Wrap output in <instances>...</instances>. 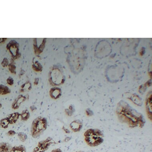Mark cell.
Returning a JSON list of instances; mask_svg holds the SVG:
<instances>
[{"label": "cell", "instance_id": "1", "mask_svg": "<svg viewBox=\"0 0 152 152\" xmlns=\"http://www.w3.org/2000/svg\"><path fill=\"white\" fill-rule=\"evenodd\" d=\"M116 112L119 120L126 124L130 128H143L145 124V120L142 114L137 111L124 101L119 102Z\"/></svg>", "mask_w": 152, "mask_h": 152}, {"label": "cell", "instance_id": "2", "mask_svg": "<svg viewBox=\"0 0 152 152\" xmlns=\"http://www.w3.org/2000/svg\"><path fill=\"white\" fill-rule=\"evenodd\" d=\"M86 143L91 147H97L104 141V135L99 129H90L84 133Z\"/></svg>", "mask_w": 152, "mask_h": 152}, {"label": "cell", "instance_id": "3", "mask_svg": "<svg viewBox=\"0 0 152 152\" xmlns=\"http://www.w3.org/2000/svg\"><path fill=\"white\" fill-rule=\"evenodd\" d=\"M48 122L46 118L38 116L34 119L31 127V134L34 139H37L40 136L47 130Z\"/></svg>", "mask_w": 152, "mask_h": 152}, {"label": "cell", "instance_id": "4", "mask_svg": "<svg viewBox=\"0 0 152 152\" xmlns=\"http://www.w3.org/2000/svg\"><path fill=\"white\" fill-rule=\"evenodd\" d=\"M56 143L51 137H48L45 140L40 141L37 146L34 149L32 152H45L49 149L52 145Z\"/></svg>", "mask_w": 152, "mask_h": 152}, {"label": "cell", "instance_id": "5", "mask_svg": "<svg viewBox=\"0 0 152 152\" xmlns=\"http://www.w3.org/2000/svg\"><path fill=\"white\" fill-rule=\"evenodd\" d=\"M63 76L59 71H53L50 74L49 81L53 86L61 85L63 83Z\"/></svg>", "mask_w": 152, "mask_h": 152}, {"label": "cell", "instance_id": "6", "mask_svg": "<svg viewBox=\"0 0 152 152\" xmlns=\"http://www.w3.org/2000/svg\"><path fill=\"white\" fill-rule=\"evenodd\" d=\"M27 98L25 96L20 95L18 96L12 103V108L13 110H17L20 108L21 104L26 101Z\"/></svg>", "mask_w": 152, "mask_h": 152}, {"label": "cell", "instance_id": "7", "mask_svg": "<svg viewBox=\"0 0 152 152\" xmlns=\"http://www.w3.org/2000/svg\"><path fill=\"white\" fill-rule=\"evenodd\" d=\"M83 127V122L79 120H75L73 121L70 124L71 130L74 132H80Z\"/></svg>", "mask_w": 152, "mask_h": 152}, {"label": "cell", "instance_id": "8", "mask_svg": "<svg viewBox=\"0 0 152 152\" xmlns=\"http://www.w3.org/2000/svg\"><path fill=\"white\" fill-rule=\"evenodd\" d=\"M61 90L60 88L53 87L50 91V96L51 98L54 100H57L61 96Z\"/></svg>", "mask_w": 152, "mask_h": 152}, {"label": "cell", "instance_id": "9", "mask_svg": "<svg viewBox=\"0 0 152 152\" xmlns=\"http://www.w3.org/2000/svg\"><path fill=\"white\" fill-rule=\"evenodd\" d=\"M152 95L149 96L146 99V109L149 118L152 120Z\"/></svg>", "mask_w": 152, "mask_h": 152}, {"label": "cell", "instance_id": "10", "mask_svg": "<svg viewBox=\"0 0 152 152\" xmlns=\"http://www.w3.org/2000/svg\"><path fill=\"white\" fill-rule=\"evenodd\" d=\"M20 117V114L18 112H15L10 114L7 117L9 120L10 124H16L19 118Z\"/></svg>", "mask_w": 152, "mask_h": 152}, {"label": "cell", "instance_id": "11", "mask_svg": "<svg viewBox=\"0 0 152 152\" xmlns=\"http://www.w3.org/2000/svg\"><path fill=\"white\" fill-rule=\"evenodd\" d=\"M11 145L8 143L1 142L0 143V152H10L11 150Z\"/></svg>", "mask_w": 152, "mask_h": 152}, {"label": "cell", "instance_id": "12", "mask_svg": "<svg viewBox=\"0 0 152 152\" xmlns=\"http://www.w3.org/2000/svg\"><path fill=\"white\" fill-rule=\"evenodd\" d=\"M30 114L28 110H23L20 114L21 120L23 121H27L30 119Z\"/></svg>", "mask_w": 152, "mask_h": 152}, {"label": "cell", "instance_id": "13", "mask_svg": "<svg viewBox=\"0 0 152 152\" xmlns=\"http://www.w3.org/2000/svg\"><path fill=\"white\" fill-rule=\"evenodd\" d=\"M10 152H26V149L23 145L15 146L12 147Z\"/></svg>", "mask_w": 152, "mask_h": 152}, {"label": "cell", "instance_id": "14", "mask_svg": "<svg viewBox=\"0 0 152 152\" xmlns=\"http://www.w3.org/2000/svg\"><path fill=\"white\" fill-rule=\"evenodd\" d=\"M9 124H10V122L8 117L2 119L0 120V126L2 128H7Z\"/></svg>", "mask_w": 152, "mask_h": 152}, {"label": "cell", "instance_id": "15", "mask_svg": "<svg viewBox=\"0 0 152 152\" xmlns=\"http://www.w3.org/2000/svg\"><path fill=\"white\" fill-rule=\"evenodd\" d=\"M11 93V90L7 86L0 85V95H6Z\"/></svg>", "mask_w": 152, "mask_h": 152}, {"label": "cell", "instance_id": "16", "mask_svg": "<svg viewBox=\"0 0 152 152\" xmlns=\"http://www.w3.org/2000/svg\"><path fill=\"white\" fill-rule=\"evenodd\" d=\"M18 137L22 142H25L28 139V135L25 133L20 132L18 133Z\"/></svg>", "mask_w": 152, "mask_h": 152}, {"label": "cell", "instance_id": "17", "mask_svg": "<svg viewBox=\"0 0 152 152\" xmlns=\"http://www.w3.org/2000/svg\"><path fill=\"white\" fill-rule=\"evenodd\" d=\"M75 108L73 105H71L69 106V108L65 109V110L66 114L69 116H71L75 112Z\"/></svg>", "mask_w": 152, "mask_h": 152}, {"label": "cell", "instance_id": "18", "mask_svg": "<svg viewBox=\"0 0 152 152\" xmlns=\"http://www.w3.org/2000/svg\"><path fill=\"white\" fill-rule=\"evenodd\" d=\"M31 89V85L30 83H27L24 84L22 86L21 91L24 92L26 91H29Z\"/></svg>", "mask_w": 152, "mask_h": 152}, {"label": "cell", "instance_id": "19", "mask_svg": "<svg viewBox=\"0 0 152 152\" xmlns=\"http://www.w3.org/2000/svg\"><path fill=\"white\" fill-rule=\"evenodd\" d=\"M16 134L15 131L13 130H10L8 131L7 132V135L10 137H13L15 136Z\"/></svg>", "mask_w": 152, "mask_h": 152}, {"label": "cell", "instance_id": "20", "mask_svg": "<svg viewBox=\"0 0 152 152\" xmlns=\"http://www.w3.org/2000/svg\"><path fill=\"white\" fill-rule=\"evenodd\" d=\"M7 83L8 85H13L14 84V80L13 79V78L9 77L7 79Z\"/></svg>", "mask_w": 152, "mask_h": 152}, {"label": "cell", "instance_id": "21", "mask_svg": "<svg viewBox=\"0 0 152 152\" xmlns=\"http://www.w3.org/2000/svg\"><path fill=\"white\" fill-rule=\"evenodd\" d=\"M86 113L88 116H92L93 115V112L89 108H88L86 110Z\"/></svg>", "mask_w": 152, "mask_h": 152}, {"label": "cell", "instance_id": "22", "mask_svg": "<svg viewBox=\"0 0 152 152\" xmlns=\"http://www.w3.org/2000/svg\"><path fill=\"white\" fill-rule=\"evenodd\" d=\"M6 63H8L7 59L5 58L3 61V62L2 63V65H3V66L4 67H5L6 65H7L8 64Z\"/></svg>", "mask_w": 152, "mask_h": 152}, {"label": "cell", "instance_id": "23", "mask_svg": "<svg viewBox=\"0 0 152 152\" xmlns=\"http://www.w3.org/2000/svg\"><path fill=\"white\" fill-rule=\"evenodd\" d=\"M30 110L32 112L35 111H36V110H37L36 107L34 105L31 106L30 107Z\"/></svg>", "mask_w": 152, "mask_h": 152}, {"label": "cell", "instance_id": "24", "mask_svg": "<svg viewBox=\"0 0 152 152\" xmlns=\"http://www.w3.org/2000/svg\"><path fill=\"white\" fill-rule=\"evenodd\" d=\"M51 152H63L59 148H57L54 149L52 150Z\"/></svg>", "mask_w": 152, "mask_h": 152}, {"label": "cell", "instance_id": "25", "mask_svg": "<svg viewBox=\"0 0 152 152\" xmlns=\"http://www.w3.org/2000/svg\"><path fill=\"white\" fill-rule=\"evenodd\" d=\"M63 130L65 131V132L67 133H70V132L68 130V129H66L64 127H63Z\"/></svg>", "mask_w": 152, "mask_h": 152}, {"label": "cell", "instance_id": "26", "mask_svg": "<svg viewBox=\"0 0 152 152\" xmlns=\"http://www.w3.org/2000/svg\"><path fill=\"white\" fill-rule=\"evenodd\" d=\"M71 138L69 137H67L65 138V139L64 141L65 142H67L69 141L70 140Z\"/></svg>", "mask_w": 152, "mask_h": 152}, {"label": "cell", "instance_id": "27", "mask_svg": "<svg viewBox=\"0 0 152 152\" xmlns=\"http://www.w3.org/2000/svg\"><path fill=\"white\" fill-rule=\"evenodd\" d=\"M2 104L0 103V108H2Z\"/></svg>", "mask_w": 152, "mask_h": 152}, {"label": "cell", "instance_id": "28", "mask_svg": "<svg viewBox=\"0 0 152 152\" xmlns=\"http://www.w3.org/2000/svg\"><path fill=\"white\" fill-rule=\"evenodd\" d=\"M75 152H85L83 151H77Z\"/></svg>", "mask_w": 152, "mask_h": 152}]
</instances>
